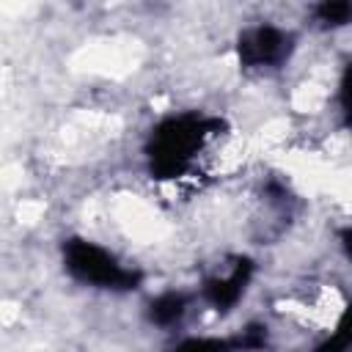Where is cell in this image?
Listing matches in <instances>:
<instances>
[{
  "label": "cell",
  "instance_id": "3957f363",
  "mask_svg": "<svg viewBox=\"0 0 352 352\" xmlns=\"http://www.w3.org/2000/svg\"><path fill=\"white\" fill-rule=\"evenodd\" d=\"M289 47L292 38L283 30L258 25L239 36V60L245 66H275L289 55Z\"/></svg>",
  "mask_w": 352,
  "mask_h": 352
},
{
  "label": "cell",
  "instance_id": "5b68a950",
  "mask_svg": "<svg viewBox=\"0 0 352 352\" xmlns=\"http://www.w3.org/2000/svg\"><path fill=\"white\" fill-rule=\"evenodd\" d=\"M184 314V297L182 294H162L160 300H154L151 302V319L157 322V324H170V322H176L179 316Z\"/></svg>",
  "mask_w": 352,
  "mask_h": 352
},
{
  "label": "cell",
  "instance_id": "52a82bcc",
  "mask_svg": "<svg viewBox=\"0 0 352 352\" xmlns=\"http://www.w3.org/2000/svg\"><path fill=\"white\" fill-rule=\"evenodd\" d=\"M316 16L324 25H344L352 19V6L349 3H322L316 8Z\"/></svg>",
  "mask_w": 352,
  "mask_h": 352
},
{
  "label": "cell",
  "instance_id": "6da1fadb",
  "mask_svg": "<svg viewBox=\"0 0 352 352\" xmlns=\"http://www.w3.org/2000/svg\"><path fill=\"white\" fill-rule=\"evenodd\" d=\"M212 121L198 116H182L165 121L151 138V165L160 176H176L201 146L204 135L209 132Z\"/></svg>",
  "mask_w": 352,
  "mask_h": 352
},
{
  "label": "cell",
  "instance_id": "8992f818",
  "mask_svg": "<svg viewBox=\"0 0 352 352\" xmlns=\"http://www.w3.org/2000/svg\"><path fill=\"white\" fill-rule=\"evenodd\" d=\"M316 352H352V308L341 316L336 333H333Z\"/></svg>",
  "mask_w": 352,
  "mask_h": 352
},
{
  "label": "cell",
  "instance_id": "7a4b0ae2",
  "mask_svg": "<svg viewBox=\"0 0 352 352\" xmlns=\"http://www.w3.org/2000/svg\"><path fill=\"white\" fill-rule=\"evenodd\" d=\"M66 267L74 278L82 283H94L102 289H129L135 286L138 275L132 270H124L104 248L85 242V239H69L63 248Z\"/></svg>",
  "mask_w": 352,
  "mask_h": 352
},
{
  "label": "cell",
  "instance_id": "277c9868",
  "mask_svg": "<svg viewBox=\"0 0 352 352\" xmlns=\"http://www.w3.org/2000/svg\"><path fill=\"white\" fill-rule=\"evenodd\" d=\"M248 275H250V261H239L226 278H214L206 283V297L212 305L217 308H226L231 302H236V297L242 294L245 283H248Z\"/></svg>",
  "mask_w": 352,
  "mask_h": 352
},
{
  "label": "cell",
  "instance_id": "ba28073f",
  "mask_svg": "<svg viewBox=\"0 0 352 352\" xmlns=\"http://www.w3.org/2000/svg\"><path fill=\"white\" fill-rule=\"evenodd\" d=\"M231 341H214V338H190L176 352H226L231 349Z\"/></svg>",
  "mask_w": 352,
  "mask_h": 352
},
{
  "label": "cell",
  "instance_id": "9c48e42d",
  "mask_svg": "<svg viewBox=\"0 0 352 352\" xmlns=\"http://www.w3.org/2000/svg\"><path fill=\"white\" fill-rule=\"evenodd\" d=\"M344 248H346V253H349V258H352V231L344 234Z\"/></svg>",
  "mask_w": 352,
  "mask_h": 352
}]
</instances>
